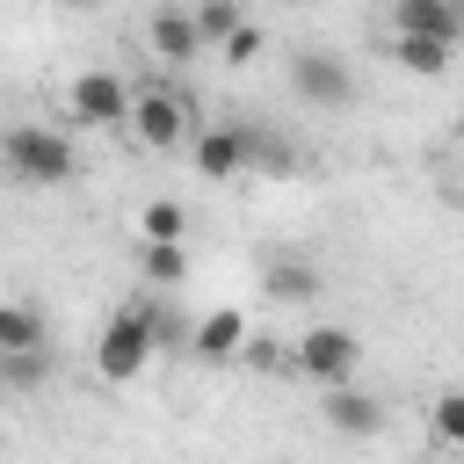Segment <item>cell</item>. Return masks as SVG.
<instances>
[{
    "instance_id": "cell-3",
    "label": "cell",
    "mask_w": 464,
    "mask_h": 464,
    "mask_svg": "<svg viewBox=\"0 0 464 464\" xmlns=\"http://www.w3.org/2000/svg\"><path fill=\"white\" fill-rule=\"evenodd\" d=\"M130 102H138V87H130L116 65H87V72H72V87H65V116H72L80 130H130Z\"/></svg>"
},
{
    "instance_id": "cell-7",
    "label": "cell",
    "mask_w": 464,
    "mask_h": 464,
    "mask_svg": "<svg viewBox=\"0 0 464 464\" xmlns=\"http://www.w3.org/2000/svg\"><path fill=\"white\" fill-rule=\"evenodd\" d=\"M290 87H297L312 109H348L355 72H348V58H334V51H297V58H290Z\"/></svg>"
},
{
    "instance_id": "cell-1",
    "label": "cell",
    "mask_w": 464,
    "mask_h": 464,
    "mask_svg": "<svg viewBox=\"0 0 464 464\" xmlns=\"http://www.w3.org/2000/svg\"><path fill=\"white\" fill-rule=\"evenodd\" d=\"M152 355H160V297H138V304H123V312L102 319V334H94V370H102L109 384L145 377Z\"/></svg>"
},
{
    "instance_id": "cell-11",
    "label": "cell",
    "mask_w": 464,
    "mask_h": 464,
    "mask_svg": "<svg viewBox=\"0 0 464 464\" xmlns=\"http://www.w3.org/2000/svg\"><path fill=\"white\" fill-rule=\"evenodd\" d=\"M392 29H420V36L464 44V0H392Z\"/></svg>"
},
{
    "instance_id": "cell-18",
    "label": "cell",
    "mask_w": 464,
    "mask_h": 464,
    "mask_svg": "<svg viewBox=\"0 0 464 464\" xmlns=\"http://www.w3.org/2000/svg\"><path fill=\"white\" fill-rule=\"evenodd\" d=\"M428 428H435V442L464 450V392H442V399L428 406Z\"/></svg>"
},
{
    "instance_id": "cell-5",
    "label": "cell",
    "mask_w": 464,
    "mask_h": 464,
    "mask_svg": "<svg viewBox=\"0 0 464 464\" xmlns=\"http://www.w3.org/2000/svg\"><path fill=\"white\" fill-rule=\"evenodd\" d=\"M254 145H261V123H210L188 138V160L203 181H239L254 174Z\"/></svg>"
},
{
    "instance_id": "cell-16",
    "label": "cell",
    "mask_w": 464,
    "mask_h": 464,
    "mask_svg": "<svg viewBox=\"0 0 464 464\" xmlns=\"http://www.w3.org/2000/svg\"><path fill=\"white\" fill-rule=\"evenodd\" d=\"M268 297H276V304H312V297H319V268L276 261V268H268Z\"/></svg>"
},
{
    "instance_id": "cell-15",
    "label": "cell",
    "mask_w": 464,
    "mask_h": 464,
    "mask_svg": "<svg viewBox=\"0 0 464 464\" xmlns=\"http://www.w3.org/2000/svg\"><path fill=\"white\" fill-rule=\"evenodd\" d=\"M51 384V348H0V392H36Z\"/></svg>"
},
{
    "instance_id": "cell-17",
    "label": "cell",
    "mask_w": 464,
    "mask_h": 464,
    "mask_svg": "<svg viewBox=\"0 0 464 464\" xmlns=\"http://www.w3.org/2000/svg\"><path fill=\"white\" fill-rule=\"evenodd\" d=\"M138 239H188V210H181L174 196H152V203L138 210Z\"/></svg>"
},
{
    "instance_id": "cell-10",
    "label": "cell",
    "mask_w": 464,
    "mask_h": 464,
    "mask_svg": "<svg viewBox=\"0 0 464 464\" xmlns=\"http://www.w3.org/2000/svg\"><path fill=\"white\" fill-rule=\"evenodd\" d=\"M319 413H326V428L348 435V442H370V435L384 428V406H377L370 392H355V377H348V384H326V406H319Z\"/></svg>"
},
{
    "instance_id": "cell-6",
    "label": "cell",
    "mask_w": 464,
    "mask_h": 464,
    "mask_svg": "<svg viewBox=\"0 0 464 464\" xmlns=\"http://www.w3.org/2000/svg\"><path fill=\"white\" fill-rule=\"evenodd\" d=\"M290 355H297V370H304L312 384H348V377L362 370V341H355L348 326H304V334L290 341Z\"/></svg>"
},
{
    "instance_id": "cell-19",
    "label": "cell",
    "mask_w": 464,
    "mask_h": 464,
    "mask_svg": "<svg viewBox=\"0 0 464 464\" xmlns=\"http://www.w3.org/2000/svg\"><path fill=\"white\" fill-rule=\"evenodd\" d=\"M239 14H246V0H196V22H203V44H225Z\"/></svg>"
},
{
    "instance_id": "cell-13",
    "label": "cell",
    "mask_w": 464,
    "mask_h": 464,
    "mask_svg": "<svg viewBox=\"0 0 464 464\" xmlns=\"http://www.w3.org/2000/svg\"><path fill=\"white\" fill-rule=\"evenodd\" d=\"M138 276H145V290L174 297V290L188 283V254H181V239H145V254H138Z\"/></svg>"
},
{
    "instance_id": "cell-4",
    "label": "cell",
    "mask_w": 464,
    "mask_h": 464,
    "mask_svg": "<svg viewBox=\"0 0 464 464\" xmlns=\"http://www.w3.org/2000/svg\"><path fill=\"white\" fill-rule=\"evenodd\" d=\"M130 138H138L145 152H181V145L196 138V102L174 94V87H145V94L130 102Z\"/></svg>"
},
{
    "instance_id": "cell-9",
    "label": "cell",
    "mask_w": 464,
    "mask_h": 464,
    "mask_svg": "<svg viewBox=\"0 0 464 464\" xmlns=\"http://www.w3.org/2000/svg\"><path fill=\"white\" fill-rule=\"evenodd\" d=\"M246 334H254V326H246V312H239V304H225V312H210V319H196V326H188V355H196V362H210V370H225V362H239V355H246Z\"/></svg>"
},
{
    "instance_id": "cell-21",
    "label": "cell",
    "mask_w": 464,
    "mask_h": 464,
    "mask_svg": "<svg viewBox=\"0 0 464 464\" xmlns=\"http://www.w3.org/2000/svg\"><path fill=\"white\" fill-rule=\"evenodd\" d=\"M254 174H297V145L276 138V130H261V145H254Z\"/></svg>"
},
{
    "instance_id": "cell-20",
    "label": "cell",
    "mask_w": 464,
    "mask_h": 464,
    "mask_svg": "<svg viewBox=\"0 0 464 464\" xmlns=\"http://www.w3.org/2000/svg\"><path fill=\"white\" fill-rule=\"evenodd\" d=\"M218 51H225V65H254V58L268 51V36H261V22H246V14H239V22H232V36H225Z\"/></svg>"
},
{
    "instance_id": "cell-14",
    "label": "cell",
    "mask_w": 464,
    "mask_h": 464,
    "mask_svg": "<svg viewBox=\"0 0 464 464\" xmlns=\"http://www.w3.org/2000/svg\"><path fill=\"white\" fill-rule=\"evenodd\" d=\"M44 341H51L44 312L29 297H0V348H44Z\"/></svg>"
},
{
    "instance_id": "cell-22",
    "label": "cell",
    "mask_w": 464,
    "mask_h": 464,
    "mask_svg": "<svg viewBox=\"0 0 464 464\" xmlns=\"http://www.w3.org/2000/svg\"><path fill=\"white\" fill-rule=\"evenodd\" d=\"M457 160H464V145H457Z\"/></svg>"
},
{
    "instance_id": "cell-2",
    "label": "cell",
    "mask_w": 464,
    "mask_h": 464,
    "mask_svg": "<svg viewBox=\"0 0 464 464\" xmlns=\"http://www.w3.org/2000/svg\"><path fill=\"white\" fill-rule=\"evenodd\" d=\"M0 160H7V174L22 188H65L80 174V152H72V138L58 123H7L0 130Z\"/></svg>"
},
{
    "instance_id": "cell-8",
    "label": "cell",
    "mask_w": 464,
    "mask_h": 464,
    "mask_svg": "<svg viewBox=\"0 0 464 464\" xmlns=\"http://www.w3.org/2000/svg\"><path fill=\"white\" fill-rule=\"evenodd\" d=\"M145 44H152V58H167V65H188V58H203V51H210V44H203L196 7H181V0H160V7H152Z\"/></svg>"
},
{
    "instance_id": "cell-23",
    "label": "cell",
    "mask_w": 464,
    "mask_h": 464,
    "mask_svg": "<svg viewBox=\"0 0 464 464\" xmlns=\"http://www.w3.org/2000/svg\"><path fill=\"white\" fill-rule=\"evenodd\" d=\"M65 7H80V0H65Z\"/></svg>"
},
{
    "instance_id": "cell-24",
    "label": "cell",
    "mask_w": 464,
    "mask_h": 464,
    "mask_svg": "<svg viewBox=\"0 0 464 464\" xmlns=\"http://www.w3.org/2000/svg\"><path fill=\"white\" fill-rule=\"evenodd\" d=\"M290 7H297V0H290Z\"/></svg>"
},
{
    "instance_id": "cell-12",
    "label": "cell",
    "mask_w": 464,
    "mask_h": 464,
    "mask_svg": "<svg viewBox=\"0 0 464 464\" xmlns=\"http://www.w3.org/2000/svg\"><path fill=\"white\" fill-rule=\"evenodd\" d=\"M450 51H457V44H442V36L392 29V58H399V72H413V80H442V72H450Z\"/></svg>"
}]
</instances>
